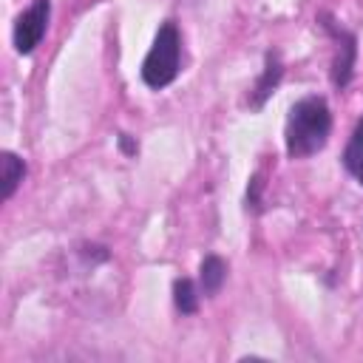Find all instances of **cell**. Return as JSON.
<instances>
[{"instance_id":"1","label":"cell","mask_w":363,"mask_h":363,"mask_svg":"<svg viewBox=\"0 0 363 363\" xmlns=\"http://www.w3.org/2000/svg\"><path fill=\"white\" fill-rule=\"evenodd\" d=\"M332 130V113L323 96H303L289 108L286 119V153L292 159H306L323 150Z\"/></svg>"},{"instance_id":"2","label":"cell","mask_w":363,"mask_h":363,"mask_svg":"<svg viewBox=\"0 0 363 363\" xmlns=\"http://www.w3.org/2000/svg\"><path fill=\"white\" fill-rule=\"evenodd\" d=\"M179 65H182V37H179L176 23L167 20L159 26L150 51L142 60V71H139L142 82L153 91L167 88L179 77Z\"/></svg>"},{"instance_id":"3","label":"cell","mask_w":363,"mask_h":363,"mask_svg":"<svg viewBox=\"0 0 363 363\" xmlns=\"http://www.w3.org/2000/svg\"><path fill=\"white\" fill-rule=\"evenodd\" d=\"M323 23V28L329 31V37L337 43L335 45V60H332V82L337 88H346L352 82V71H354V57H357V40L352 31L335 26V20L329 14H320L318 17Z\"/></svg>"},{"instance_id":"4","label":"cell","mask_w":363,"mask_h":363,"mask_svg":"<svg viewBox=\"0 0 363 363\" xmlns=\"http://www.w3.org/2000/svg\"><path fill=\"white\" fill-rule=\"evenodd\" d=\"M48 17H51V0H34L17 20H14V48L17 54H31L45 28H48Z\"/></svg>"},{"instance_id":"5","label":"cell","mask_w":363,"mask_h":363,"mask_svg":"<svg viewBox=\"0 0 363 363\" xmlns=\"http://www.w3.org/2000/svg\"><path fill=\"white\" fill-rule=\"evenodd\" d=\"M281 77H284L281 54H278V51H267V60H264V71H261V77H258L255 88L250 91V108H252V111H261V108H264V102L269 99V94L278 88Z\"/></svg>"},{"instance_id":"6","label":"cell","mask_w":363,"mask_h":363,"mask_svg":"<svg viewBox=\"0 0 363 363\" xmlns=\"http://www.w3.org/2000/svg\"><path fill=\"white\" fill-rule=\"evenodd\" d=\"M199 281H201L204 295H216L227 281V264L218 255H204V261L199 267Z\"/></svg>"},{"instance_id":"7","label":"cell","mask_w":363,"mask_h":363,"mask_svg":"<svg viewBox=\"0 0 363 363\" xmlns=\"http://www.w3.org/2000/svg\"><path fill=\"white\" fill-rule=\"evenodd\" d=\"M0 167H3V199H11L14 190L20 187V182L26 179V162L17 153H3L0 156Z\"/></svg>"},{"instance_id":"8","label":"cell","mask_w":363,"mask_h":363,"mask_svg":"<svg viewBox=\"0 0 363 363\" xmlns=\"http://www.w3.org/2000/svg\"><path fill=\"white\" fill-rule=\"evenodd\" d=\"M173 303L182 315H193L199 309V292L190 278H176L173 281Z\"/></svg>"},{"instance_id":"9","label":"cell","mask_w":363,"mask_h":363,"mask_svg":"<svg viewBox=\"0 0 363 363\" xmlns=\"http://www.w3.org/2000/svg\"><path fill=\"white\" fill-rule=\"evenodd\" d=\"M360 159H363V122L354 128V136H352V142L346 147V167L354 170Z\"/></svg>"},{"instance_id":"10","label":"cell","mask_w":363,"mask_h":363,"mask_svg":"<svg viewBox=\"0 0 363 363\" xmlns=\"http://www.w3.org/2000/svg\"><path fill=\"white\" fill-rule=\"evenodd\" d=\"M252 204V210L261 207V176H252L250 179V187H247V207Z\"/></svg>"},{"instance_id":"11","label":"cell","mask_w":363,"mask_h":363,"mask_svg":"<svg viewBox=\"0 0 363 363\" xmlns=\"http://www.w3.org/2000/svg\"><path fill=\"white\" fill-rule=\"evenodd\" d=\"M119 145H122V150H125V153H136V150H139V147L128 139V133H122V136H119Z\"/></svg>"},{"instance_id":"12","label":"cell","mask_w":363,"mask_h":363,"mask_svg":"<svg viewBox=\"0 0 363 363\" xmlns=\"http://www.w3.org/2000/svg\"><path fill=\"white\" fill-rule=\"evenodd\" d=\"M352 173H354V176H357V179H360V184H363V159H360V162H357V167H354V170H352Z\"/></svg>"},{"instance_id":"13","label":"cell","mask_w":363,"mask_h":363,"mask_svg":"<svg viewBox=\"0 0 363 363\" xmlns=\"http://www.w3.org/2000/svg\"><path fill=\"white\" fill-rule=\"evenodd\" d=\"M176 3H179V6H187V9H193V6H199L201 0H176Z\"/></svg>"}]
</instances>
